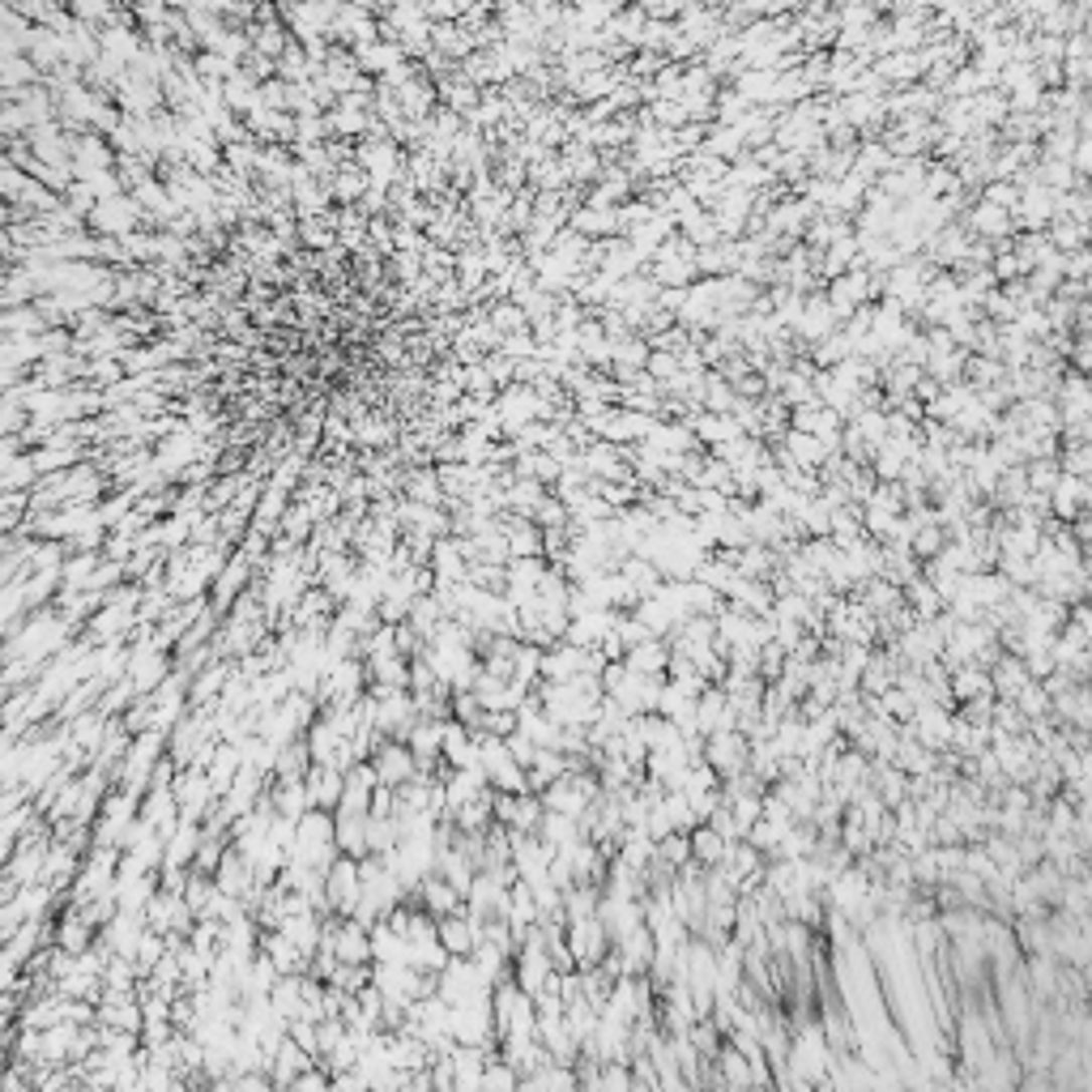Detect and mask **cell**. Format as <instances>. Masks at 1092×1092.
<instances>
[{
    "mask_svg": "<svg viewBox=\"0 0 1092 1092\" xmlns=\"http://www.w3.org/2000/svg\"><path fill=\"white\" fill-rule=\"evenodd\" d=\"M440 943H444V952L449 956H457V960H465L470 952H478V930H474V922H465V918H440Z\"/></svg>",
    "mask_w": 1092,
    "mask_h": 1092,
    "instance_id": "cell-1",
    "label": "cell"
},
{
    "mask_svg": "<svg viewBox=\"0 0 1092 1092\" xmlns=\"http://www.w3.org/2000/svg\"><path fill=\"white\" fill-rule=\"evenodd\" d=\"M230 1092H282L270 1071H248V1076H230Z\"/></svg>",
    "mask_w": 1092,
    "mask_h": 1092,
    "instance_id": "cell-4",
    "label": "cell"
},
{
    "mask_svg": "<svg viewBox=\"0 0 1092 1092\" xmlns=\"http://www.w3.org/2000/svg\"><path fill=\"white\" fill-rule=\"evenodd\" d=\"M375 777H380L384 785H398L410 777V760H406V751L402 747H384V756L375 760Z\"/></svg>",
    "mask_w": 1092,
    "mask_h": 1092,
    "instance_id": "cell-3",
    "label": "cell"
},
{
    "mask_svg": "<svg viewBox=\"0 0 1092 1092\" xmlns=\"http://www.w3.org/2000/svg\"><path fill=\"white\" fill-rule=\"evenodd\" d=\"M516 1088H521V1076L495 1054L487 1063V1076H482V1092H516Z\"/></svg>",
    "mask_w": 1092,
    "mask_h": 1092,
    "instance_id": "cell-2",
    "label": "cell"
}]
</instances>
